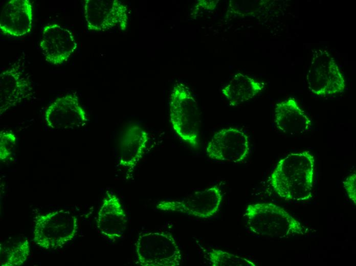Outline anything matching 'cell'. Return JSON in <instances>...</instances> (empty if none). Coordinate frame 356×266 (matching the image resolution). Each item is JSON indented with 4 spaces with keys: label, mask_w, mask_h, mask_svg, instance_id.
I'll list each match as a JSON object with an SVG mask.
<instances>
[{
    "label": "cell",
    "mask_w": 356,
    "mask_h": 266,
    "mask_svg": "<svg viewBox=\"0 0 356 266\" xmlns=\"http://www.w3.org/2000/svg\"><path fill=\"white\" fill-rule=\"evenodd\" d=\"M314 173L315 159L310 152L291 153L278 162L269 182L285 201H308L312 197Z\"/></svg>",
    "instance_id": "6da1fadb"
},
{
    "label": "cell",
    "mask_w": 356,
    "mask_h": 266,
    "mask_svg": "<svg viewBox=\"0 0 356 266\" xmlns=\"http://www.w3.org/2000/svg\"><path fill=\"white\" fill-rule=\"evenodd\" d=\"M244 216L250 230L259 236L283 238L306 232L299 220L283 208L273 203L249 204Z\"/></svg>",
    "instance_id": "7a4b0ae2"
},
{
    "label": "cell",
    "mask_w": 356,
    "mask_h": 266,
    "mask_svg": "<svg viewBox=\"0 0 356 266\" xmlns=\"http://www.w3.org/2000/svg\"><path fill=\"white\" fill-rule=\"evenodd\" d=\"M170 120L174 131L184 142L194 149L200 148L198 104L188 87L181 83L175 84L171 94Z\"/></svg>",
    "instance_id": "3957f363"
},
{
    "label": "cell",
    "mask_w": 356,
    "mask_h": 266,
    "mask_svg": "<svg viewBox=\"0 0 356 266\" xmlns=\"http://www.w3.org/2000/svg\"><path fill=\"white\" fill-rule=\"evenodd\" d=\"M78 229L77 218L70 212L52 211L35 218L33 240L44 249H56L73 239Z\"/></svg>",
    "instance_id": "277c9868"
},
{
    "label": "cell",
    "mask_w": 356,
    "mask_h": 266,
    "mask_svg": "<svg viewBox=\"0 0 356 266\" xmlns=\"http://www.w3.org/2000/svg\"><path fill=\"white\" fill-rule=\"evenodd\" d=\"M136 254L142 266H179L182 253L169 233L149 232L140 234L135 243Z\"/></svg>",
    "instance_id": "5b68a950"
},
{
    "label": "cell",
    "mask_w": 356,
    "mask_h": 266,
    "mask_svg": "<svg viewBox=\"0 0 356 266\" xmlns=\"http://www.w3.org/2000/svg\"><path fill=\"white\" fill-rule=\"evenodd\" d=\"M307 84L315 95L325 96L342 92L345 79L331 55L325 50H314L307 72Z\"/></svg>",
    "instance_id": "8992f818"
},
{
    "label": "cell",
    "mask_w": 356,
    "mask_h": 266,
    "mask_svg": "<svg viewBox=\"0 0 356 266\" xmlns=\"http://www.w3.org/2000/svg\"><path fill=\"white\" fill-rule=\"evenodd\" d=\"M223 195L217 185L195 192L183 198L159 202L157 208L164 211L176 212L205 219L218 211Z\"/></svg>",
    "instance_id": "52a82bcc"
},
{
    "label": "cell",
    "mask_w": 356,
    "mask_h": 266,
    "mask_svg": "<svg viewBox=\"0 0 356 266\" xmlns=\"http://www.w3.org/2000/svg\"><path fill=\"white\" fill-rule=\"evenodd\" d=\"M249 151L248 136L234 127L222 128L216 132L206 148V154L210 159L235 163L244 161Z\"/></svg>",
    "instance_id": "ba28073f"
},
{
    "label": "cell",
    "mask_w": 356,
    "mask_h": 266,
    "mask_svg": "<svg viewBox=\"0 0 356 266\" xmlns=\"http://www.w3.org/2000/svg\"><path fill=\"white\" fill-rule=\"evenodd\" d=\"M39 46L46 61L53 65L66 62L77 48V43L71 31L59 24L44 26Z\"/></svg>",
    "instance_id": "9c48e42d"
},
{
    "label": "cell",
    "mask_w": 356,
    "mask_h": 266,
    "mask_svg": "<svg viewBox=\"0 0 356 266\" xmlns=\"http://www.w3.org/2000/svg\"><path fill=\"white\" fill-rule=\"evenodd\" d=\"M44 119L49 127L60 130L80 127L88 120L86 112L74 94H67L54 100L47 107Z\"/></svg>",
    "instance_id": "30bf717a"
},
{
    "label": "cell",
    "mask_w": 356,
    "mask_h": 266,
    "mask_svg": "<svg viewBox=\"0 0 356 266\" xmlns=\"http://www.w3.org/2000/svg\"><path fill=\"white\" fill-rule=\"evenodd\" d=\"M32 84L19 63H15L0 75L1 115L32 95Z\"/></svg>",
    "instance_id": "8fae6325"
},
{
    "label": "cell",
    "mask_w": 356,
    "mask_h": 266,
    "mask_svg": "<svg viewBox=\"0 0 356 266\" xmlns=\"http://www.w3.org/2000/svg\"><path fill=\"white\" fill-rule=\"evenodd\" d=\"M33 8L29 0H10L4 6L0 15V30L14 37L24 36L32 30Z\"/></svg>",
    "instance_id": "7c38bea8"
},
{
    "label": "cell",
    "mask_w": 356,
    "mask_h": 266,
    "mask_svg": "<svg viewBox=\"0 0 356 266\" xmlns=\"http://www.w3.org/2000/svg\"><path fill=\"white\" fill-rule=\"evenodd\" d=\"M127 223L126 213L119 197L107 191L98 212L99 231L104 237L115 241L123 236Z\"/></svg>",
    "instance_id": "4fadbf2b"
},
{
    "label": "cell",
    "mask_w": 356,
    "mask_h": 266,
    "mask_svg": "<svg viewBox=\"0 0 356 266\" xmlns=\"http://www.w3.org/2000/svg\"><path fill=\"white\" fill-rule=\"evenodd\" d=\"M150 139L148 132L138 123L129 125L125 129L120 144L119 165L132 173L142 158Z\"/></svg>",
    "instance_id": "5bb4252c"
},
{
    "label": "cell",
    "mask_w": 356,
    "mask_h": 266,
    "mask_svg": "<svg viewBox=\"0 0 356 266\" xmlns=\"http://www.w3.org/2000/svg\"><path fill=\"white\" fill-rule=\"evenodd\" d=\"M274 123L279 131L289 135L306 132L309 130L312 125L310 119L293 98L276 104Z\"/></svg>",
    "instance_id": "9a60e30c"
},
{
    "label": "cell",
    "mask_w": 356,
    "mask_h": 266,
    "mask_svg": "<svg viewBox=\"0 0 356 266\" xmlns=\"http://www.w3.org/2000/svg\"><path fill=\"white\" fill-rule=\"evenodd\" d=\"M121 8L116 1L86 0L84 14L89 30L105 31L120 20Z\"/></svg>",
    "instance_id": "2e32d148"
},
{
    "label": "cell",
    "mask_w": 356,
    "mask_h": 266,
    "mask_svg": "<svg viewBox=\"0 0 356 266\" xmlns=\"http://www.w3.org/2000/svg\"><path fill=\"white\" fill-rule=\"evenodd\" d=\"M264 83L243 74L233 76L222 87L221 93L231 106L248 101L264 88Z\"/></svg>",
    "instance_id": "e0dca14e"
},
{
    "label": "cell",
    "mask_w": 356,
    "mask_h": 266,
    "mask_svg": "<svg viewBox=\"0 0 356 266\" xmlns=\"http://www.w3.org/2000/svg\"><path fill=\"white\" fill-rule=\"evenodd\" d=\"M212 266H255L252 261L220 249H213L208 253Z\"/></svg>",
    "instance_id": "ac0fdd59"
},
{
    "label": "cell",
    "mask_w": 356,
    "mask_h": 266,
    "mask_svg": "<svg viewBox=\"0 0 356 266\" xmlns=\"http://www.w3.org/2000/svg\"><path fill=\"white\" fill-rule=\"evenodd\" d=\"M30 244L27 239L20 242L8 253L4 266L21 265L27 259L30 254Z\"/></svg>",
    "instance_id": "d6986e66"
},
{
    "label": "cell",
    "mask_w": 356,
    "mask_h": 266,
    "mask_svg": "<svg viewBox=\"0 0 356 266\" xmlns=\"http://www.w3.org/2000/svg\"><path fill=\"white\" fill-rule=\"evenodd\" d=\"M16 146V137L10 131L3 130L0 134V159L6 161L13 156Z\"/></svg>",
    "instance_id": "ffe728a7"
},
{
    "label": "cell",
    "mask_w": 356,
    "mask_h": 266,
    "mask_svg": "<svg viewBox=\"0 0 356 266\" xmlns=\"http://www.w3.org/2000/svg\"><path fill=\"white\" fill-rule=\"evenodd\" d=\"M343 185L348 197L353 203L356 204V174L355 172L348 175L343 181Z\"/></svg>",
    "instance_id": "44dd1931"
}]
</instances>
